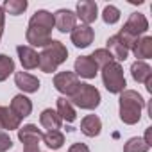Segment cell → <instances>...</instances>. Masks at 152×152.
<instances>
[{
    "label": "cell",
    "mask_w": 152,
    "mask_h": 152,
    "mask_svg": "<svg viewBox=\"0 0 152 152\" xmlns=\"http://www.w3.org/2000/svg\"><path fill=\"white\" fill-rule=\"evenodd\" d=\"M102 20H104L107 25L116 23V22L120 20V11H118V7H115V6H106L104 11H102Z\"/></svg>",
    "instance_id": "29"
},
{
    "label": "cell",
    "mask_w": 152,
    "mask_h": 152,
    "mask_svg": "<svg viewBox=\"0 0 152 152\" xmlns=\"http://www.w3.org/2000/svg\"><path fill=\"white\" fill-rule=\"evenodd\" d=\"M145 107L143 97L134 90H124L120 93V120L127 125H134L141 118Z\"/></svg>",
    "instance_id": "1"
},
{
    "label": "cell",
    "mask_w": 152,
    "mask_h": 152,
    "mask_svg": "<svg viewBox=\"0 0 152 152\" xmlns=\"http://www.w3.org/2000/svg\"><path fill=\"white\" fill-rule=\"evenodd\" d=\"M95 32L90 25H77L72 31V43L77 48H86L93 43Z\"/></svg>",
    "instance_id": "10"
},
{
    "label": "cell",
    "mask_w": 152,
    "mask_h": 152,
    "mask_svg": "<svg viewBox=\"0 0 152 152\" xmlns=\"http://www.w3.org/2000/svg\"><path fill=\"white\" fill-rule=\"evenodd\" d=\"M66 59H68V50H66V47H64L61 41L52 39V41L43 48V52L39 54V64H38V68H39L43 73H52V72H56V68H57L59 64H63Z\"/></svg>",
    "instance_id": "2"
},
{
    "label": "cell",
    "mask_w": 152,
    "mask_h": 152,
    "mask_svg": "<svg viewBox=\"0 0 152 152\" xmlns=\"http://www.w3.org/2000/svg\"><path fill=\"white\" fill-rule=\"evenodd\" d=\"M29 25H34V27H39V29H45V31L52 32V29H54V15L45 11V9H39L29 20Z\"/></svg>",
    "instance_id": "19"
},
{
    "label": "cell",
    "mask_w": 152,
    "mask_h": 152,
    "mask_svg": "<svg viewBox=\"0 0 152 152\" xmlns=\"http://www.w3.org/2000/svg\"><path fill=\"white\" fill-rule=\"evenodd\" d=\"M16 52H18V57H20V63L25 70H34L38 68L39 64V54L32 48V47H27V45H18L16 47Z\"/></svg>",
    "instance_id": "14"
},
{
    "label": "cell",
    "mask_w": 152,
    "mask_h": 152,
    "mask_svg": "<svg viewBox=\"0 0 152 152\" xmlns=\"http://www.w3.org/2000/svg\"><path fill=\"white\" fill-rule=\"evenodd\" d=\"M90 57L95 61V64H97L99 68H104V66H107L109 63H113V61H115V59H113V56H111L106 48H97Z\"/></svg>",
    "instance_id": "27"
},
{
    "label": "cell",
    "mask_w": 152,
    "mask_h": 152,
    "mask_svg": "<svg viewBox=\"0 0 152 152\" xmlns=\"http://www.w3.org/2000/svg\"><path fill=\"white\" fill-rule=\"evenodd\" d=\"M39 124L47 131H59L61 125H63V120L57 115V111H54V109L48 107V109H43V113L39 115Z\"/></svg>",
    "instance_id": "18"
},
{
    "label": "cell",
    "mask_w": 152,
    "mask_h": 152,
    "mask_svg": "<svg viewBox=\"0 0 152 152\" xmlns=\"http://www.w3.org/2000/svg\"><path fill=\"white\" fill-rule=\"evenodd\" d=\"M131 75H132V79L136 83H147L152 79V68L145 63V61H134L131 64Z\"/></svg>",
    "instance_id": "21"
},
{
    "label": "cell",
    "mask_w": 152,
    "mask_h": 152,
    "mask_svg": "<svg viewBox=\"0 0 152 152\" xmlns=\"http://www.w3.org/2000/svg\"><path fill=\"white\" fill-rule=\"evenodd\" d=\"M106 50L113 56V59H115L116 63L125 61V59L129 57V48L122 43V39H120L118 36H111V38L106 41Z\"/></svg>",
    "instance_id": "15"
},
{
    "label": "cell",
    "mask_w": 152,
    "mask_h": 152,
    "mask_svg": "<svg viewBox=\"0 0 152 152\" xmlns=\"http://www.w3.org/2000/svg\"><path fill=\"white\" fill-rule=\"evenodd\" d=\"M132 54L136 57V61H143V59H150L152 57V38L150 36H143L136 41V45L132 47Z\"/></svg>",
    "instance_id": "20"
},
{
    "label": "cell",
    "mask_w": 152,
    "mask_h": 152,
    "mask_svg": "<svg viewBox=\"0 0 152 152\" xmlns=\"http://www.w3.org/2000/svg\"><path fill=\"white\" fill-rule=\"evenodd\" d=\"M20 120L29 116L32 113V102L25 97V95H15L11 100V107H9Z\"/></svg>",
    "instance_id": "16"
},
{
    "label": "cell",
    "mask_w": 152,
    "mask_h": 152,
    "mask_svg": "<svg viewBox=\"0 0 152 152\" xmlns=\"http://www.w3.org/2000/svg\"><path fill=\"white\" fill-rule=\"evenodd\" d=\"M150 147L145 143L143 138H131L124 145V152H147Z\"/></svg>",
    "instance_id": "28"
},
{
    "label": "cell",
    "mask_w": 152,
    "mask_h": 152,
    "mask_svg": "<svg viewBox=\"0 0 152 152\" xmlns=\"http://www.w3.org/2000/svg\"><path fill=\"white\" fill-rule=\"evenodd\" d=\"M20 118L9 109V107H4L0 106V129H6V131H18L20 129Z\"/></svg>",
    "instance_id": "22"
},
{
    "label": "cell",
    "mask_w": 152,
    "mask_h": 152,
    "mask_svg": "<svg viewBox=\"0 0 152 152\" xmlns=\"http://www.w3.org/2000/svg\"><path fill=\"white\" fill-rule=\"evenodd\" d=\"M54 27L63 34L72 32L77 27V16L70 9H59V11L54 13Z\"/></svg>",
    "instance_id": "8"
},
{
    "label": "cell",
    "mask_w": 152,
    "mask_h": 152,
    "mask_svg": "<svg viewBox=\"0 0 152 152\" xmlns=\"http://www.w3.org/2000/svg\"><path fill=\"white\" fill-rule=\"evenodd\" d=\"M27 6H29L27 0H6L2 9H4V13H9L11 16H18L27 9Z\"/></svg>",
    "instance_id": "25"
},
{
    "label": "cell",
    "mask_w": 152,
    "mask_h": 152,
    "mask_svg": "<svg viewBox=\"0 0 152 152\" xmlns=\"http://www.w3.org/2000/svg\"><path fill=\"white\" fill-rule=\"evenodd\" d=\"M25 38H27V43H29L31 47H43V48L52 41L48 31L39 29V27H34V25H29V27H27Z\"/></svg>",
    "instance_id": "12"
},
{
    "label": "cell",
    "mask_w": 152,
    "mask_h": 152,
    "mask_svg": "<svg viewBox=\"0 0 152 152\" xmlns=\"http://www.w3.org/2000/svg\"><path fill=\"white\" fill-rule=\"evenodd\" d=\"M13 147V141L9 138V134H6L4 131H0V152H6Z\"/></svg>",
    "instance_id": "30"
},
{
    "label": "cell",
    "mask_w": 152,
    "mask_h": 152,
    "mask_svg": "<svg viewBox=\"0 0 152 152\" xmlns=\"http://www.w3.org/2000/svg\"><path fill=\"white\" fill-rule=\"evenodd\" d=\"M75 16H77L83 25H90L97 20L99 16V7H97V2H93V0H83V2L77 4V13H75Z\"/></svg>",
    "instance_id": "9"
},
{
    "label": "cell",
    "mask_w": 152,
    "mask_h": 152,
    "mask_svg": "<svg viewBox=\"0 0 152 152\" xmlns=\"http://www.w3.org/2000/svg\"><path fill=\"white\" fill-rule=\"evenodd\" d=\"M79 79L73 72H59L56 77H54V86L59 93L66 95L68 99L75 93V90L79 88Z\"/></svg>",
    "instance_id": "7"
},
{
    "label": "cell",
    "mask_w": 152,
    "mask_h": 152,
    "mask_svg": "<svg viewBox=\"0 0 152 152\" xmlns=\"http://www.w3.org/2000/svg\"><path fill=\"white\" fill-rule=\"evenodd\" d=\"M43 138L41 129H38L34 124H27L18 129V140L25 143L23 152H39V140Z\"/></svg>",
    "instance_id": "6"
},
{
    "label": "cell",
    "mask_w": 152,
    "mask_h": 152,
    "mask_svg": "<svg viewBox=\"0 0 152 152\" xmlns=\"http://www.w3.org/2000/svg\"><path fill=\"white\" fill-rule=\"evenodd\" d=\"M68 100L72 106H77L81 109H97L100 104V91L91 84L81 83L79 88L75 90V93Z\"/></svg>",
    "instance_id": "4"
},
{
    "label": "cell",
    "mask_w": 152,
    "mask_h": 152,
    "mask_svg": "<svg viewBox=\"0 0 152 152\" xmlns=\"http://www.w3.org/2000/svg\"><path fill=\"white\" fill-rule=\"evenodd\" d=\"M147 31H148V22H147L145 15H141V13H132V15L129 16V20L125 22V25L120 29V32H118L116 36L122 39V43H124L129 50H132V47L136 45V41L140 39V36L145 34Z\"/></svg>",
    "instance_id": "3"
},
{
    "label": "cell",
    "mask_w": 152,
    "mask_h": 152,
    "mask_svg": "<svg viewBox=\"0 0 152 152\" xmlns=\"http://www.w3.org/2000/svg\"><path fill=\"white\" fill-rule=\"evenodd\" d=\"M102 131V122L97 115H88L81 120V132L88 138H95L99 136Z\"/></svg>",
    "instance_id": "17"
},
{
    "label": "cell",
    "mask_w": 152,
    "mask_h": 152,
    "mask_svg": "<svg viewBox=\"0 0 152 152\" xmlns=\"http://www.w3.org/2000/svg\"><path fill=\"white\" fill-rule=\"evenodd\" d=\"M4 23H6V13L0 6V39H2V34H4Z\"/></svg>",
    "instance_id": "32"
},
{
    "label": "cell",
    "mask_w": 152,
    "mask_h": 152,
    "mask_svg": "<svg viewBox=\"0 0 152 152\" xmlns=\"http://www.w3.org/2000/svg\"><path fill=\"white\" fill-rule=\"evenodd\" d=\"M99 73V66L90 56H81L75 59V75H81L84 79H95Z\"/></svg>",
    "instance_id": "11"
},
{
    "label": "cell",
    "mask_w": 152,
    "mask_h": 152,
    "mask_svg": "<svg viewBox=\"0 0 152 152\" xmlns=\"http://www.w3.org/2000/svg\"><path fill=\"white\" fill-rule=\"evenodd\" d=\"M150 131H152V127H147V131H145V138H143V140H145V143H147L148 147L152 145V141H150Z\"/></svg>",
    "instance_id": "33"
},
{
    "label": "cell",
    "mask_w": 152,
    "mask_h": 152,
    "mask_svg": "<svg viewBox=\"0 0 152 152\" xmlns=\"http://www.w3.org/2000/svg\"><path fill=\"white\" fill-rule=\"evenodd\" d=\"M102 83L109 93H122L125 90V77H124V68L120 63L113 61L107 66L102 68Z\"/></svg>",
    "instance_id": "5"
},
{
    "label": "cell",
    "mask_w": 152,
    "mask_h": 152,
    "mask_svg": "<svg viewBox=\"0 0 152 152\" xmlns=\"http://www.w3.org/2000/svg\"><path fill=\"white\" fill-rule=\"evenodd\" d=\"M13 72H15V61H13V57H9L7 54H2V56H0V83L6 81Z\"/></svg>",
    "instance_id": "26"
},
{
    "label": "cell",
    "mask_w": 152,
    "mask_h": 152,
    "mask_svg": "<svg viewBox=\"0 0 152 152\" xmlns=\"http://www.w3.org/2000/svg\"><path fill=\"white\" fill-rule=\"evenodd\" d=\"M41 140L45 141V145H47L48 148L57 150V148H61L63 143H64V134H63L61 131H48V132L43 134Z\"/></svg>",
    "instance_id": "24"
},
{
    "label": "cell",
    "mask_w": 152,
    "mask_h": 152,
    "mask_svg": "<svg viewBox=\"0 0 152 152\" xmlns=\"http://www.w3.org/2000/svg\"><path fill=\"white\" fill-rule=\"evenodd\" d=\"M68 152H90V148H88V145H84V143H73V145L68 148Z\"/></svg>",
    "instance_id": "31"
},
{
    "label": "cell",
    "mask_w": 152,
    "mask_h": 152,
    "mask_svg": "<svg viewBox=\"0 0 152 152\" xmlns=\"http://www.w3.org/2000/svg\"><path fill=\"white\" fill-rule=\"evenodd\" d=\"M57 115L61 116V120L72 124L77 118V113H75V107L70 104V100H66V97H59L57 99Z\"/></svg>",
    "instance_id": "23"
},
{
    "label": "cell",
    "mask_w": 152,
    "mask_h": 152,
    "mask_svg": "<svg viewBox=\"0 0 152 152\" xmlns=\"http://www.w3.org/2000/svg\"><path fill=\"white\" fill-rule=\"evenodd\" d=\"M15 84L23 91V93H36L39 90V79L27 72H16L15 73Z\"/></svg>",
    "instance_id": "13"
}]
</instances>
